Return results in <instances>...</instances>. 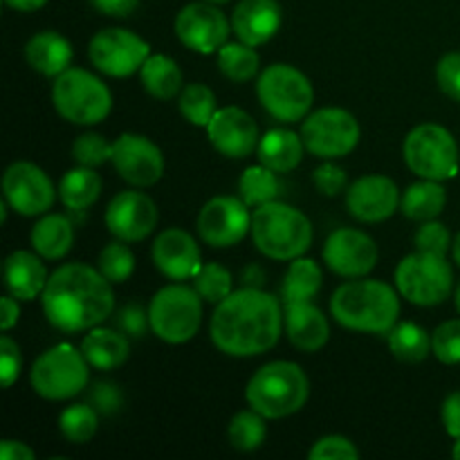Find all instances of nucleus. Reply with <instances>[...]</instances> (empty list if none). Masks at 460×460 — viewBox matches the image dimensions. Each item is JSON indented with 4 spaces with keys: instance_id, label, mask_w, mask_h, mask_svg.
I'll use <instances>...</instances> for the list:
<instances>
[{
    "instance_id": "f257e3e1",
    "label": "nucleus",
    "mask_w": 460,
    "mask_h": 460,
    "mask_svg": "<svg viewBox=\"0 0 460 460\" xmlns=\"http://www.w3.org/2000/svg\"><path fill=\"white\" fill-rule=\"evenodd\" d=\"M283 322L277 296L243 286L216 305L209 335L216 349L229 358H256L277 346Z\"/></svg>"
},
{
    "instance_id": "f03ea898",
    "label": "nucleus",
    "mask_w": 460,
    "mask_h": 460,
    "mask_svg": "<svg viewBox=\"0 0 460 460\" xmlns=\"http://www.w3.org/2000/svg\"><path fill=\"white\" fill-rule=\"evenodd\" d=\"M43 313L63 332H84L106 322L115 310L112 283L85 263L54 270L40 295Z\"/></svg>"
},
{
    "instance_id": "7ed1b4c3",
    "label": "nucleus",
    "mask_w": 460,
    "mask_h": 460,
    "mask_svg": "<svg viewBox=\"0 0 460 460\" xmlns=\"http://www.w3.org/2000/svg\"><path fill=\"white\" fill-rule=\"evenodd\" d=\"M331 314L340 326L371 335H389L398 323L400 292L377 279H355L335 290Z\"/></svg>"
},
{
    "instance_id": "20e7f679",
    "label": "nucleus",
    "mask_w": 460,
    "mask_h": 460,
    "mask_svg": "<svg viewBox=\"0 0 460 460\" xmlns=\"http://www.w3.org/2000/svg\"><path fill=\"white\" fill-rule=\"evenodd\" d=\"M310 382L304 368L295 362H270L261 367L247 382L245 398L254 411L270 420L288 418L308 402Z\"/></svg>"
},
{
    "instance_id": "39448f33",
    "label": "nucleus",
    "mask_w": 460,
    "mask_h": 460,
    "mask_svg": "<svg viewBox=\"0 0 460 460\" xmlns=\"http://www.w3.org/2000/svg\"><path fill=\"white\" fill-rule=\"evenodd\" d=\"M313 223L299 209L268 202L252 214V241L256 250L274 261H295L313 245Z\"/></svg>"
},
{
    "instance_id": "423d86ee",
    "label": "nucleus",
    "mask_w": 460,
    "mask_h": 460,
    "mask_svg": "<svg viewBox=\"0 0 460 460\" xmlns=\"http://www.w3.org/2000/svg\"><path fill=\"white\" fill-rule=\"evenodd\" d=\"M52 103L58 115L70 124L94 126L112 111L108 85L84 67H67L52 85Z\"/></svg>"
},
{
    "instance_id": "0eeeda50",
    "label": "nucleus",
    "mask_w": 460,
    "mask_h": 460,
    "mask_svg": "<svg viewBox=\"0 0 460 460\" xmlns=\"http://www.w3.org/2000/svg\"><path fill=\"white\" fill-rule=\"evenodd\" d=\"M148 319H151L153 335L160 337L166 344H187L198 335L202 323V296L196 288H187L182 283H171L148 304Z\"/></svg>"
},
{
    "instance_id": "6e6552de",
    "label": "nucleus",
    "mask_w": 460,
    "mask_h": 460,
    "mask_svg": "<svg viewBox=\"0 0 460 460\" xmlns=\"http://www.w3.org/2000/svg\"><path fill=\"white\" fill-rule=\"evenodd\" d=\"M259 102L274 119L295 124L308 117L314 102V90L308 76L295 66L274 63L265 67L256 84Z\"/></svg>"
},
{
    "instance_id": "1a4fd4ad",
    "label": "nucleus",
    "mask_w": 460,
    "mask_h": 460,
    "mask_svg": "<svg viewBox=\"0 0 460 460\" xmlns=\"http://www.w3.org/2000/svg\"><path fill=\"white\" fill-rule=\"evenodd\" d=\"M90 364L81 350L70 344H58L45 350L30 371V385L45 400H70L88 386Z\"/></svg>"
},
{
    "instance_id": "9d476101",
    "label": "nucleus",
    "mask_w": 460,
    "mask_h": 460,
    "mask_svg": "<svg viewBox=\"0 0 460 460\" xmlns=\"http://www.w3.org/2000/svg\"><path fill=\"white\" fill-rule=\"evenodd\" d=\"M395 288L400 296L413 305L431 308L449 299L454 288V272L447 256L416 252L400 261L395 268Z\"/></svg>"
},
{
    "instance_id": "9b49d317",
    "label": "nucleus",
    "mask_w": 460,
    "mask_h": 460,
    "mask_svg": "<svg viewBox=\"0 0 460 460\" xmlns=\"http://www.w3.org/2000/svg\"><path fill=\"white\" fill-rule=\"evenodd\" d=\"M402 153L407 166L418 178L443 182V180L454 178L458 173V144L445 126H416L404 139Z\"/></svg>"
},
{
    "instance_id": "f8f14e48",
    "label": "nucleus",
    "mask_w": 460,
    "mask_h": 460,
    "mask_svg": "<svg viewBox=\"0 0 460 460\" xmlns=\"http://www.w3.org/2000/svg\"><path fill=\"white\" fill-rule=\"evenodd\" d=\"M362 137L359 121L344 108H322L305 117L301 139L305 151L322 160H337L355 151Z\"/></svg>"
},
{
    "instance_id": "ddd939ff",
    "label": "nucleus",
    "mask_w": 460,
    "mask_h": 460,
    "mask_svg": "<svg viewBox=\"0 0 460 460\" xmlns=\"http://www.w3.org/2000/svg\"><path fill=\"white\" fill-rule=\"evenodd\" d=\"M88 57L99 72L121 79L142 70L144 61L151 57V48L135 31L124 27H106L93 36Z\"/></svg>"
},
{
    "instance_id": "4468645a",
    "label": "nucleus",
    "mask_w": 460,
    "mask_h": 460,
    "mask_svg": "<svg viewBox=\"0 0 460 460\" xmlns=\"http://www.w3.org/2000/svg\"><path fill=\"white\" fill-rule=\"evenodd\" d=\"M198 234L216 250L234 247L252 232L250 207L234 196H216L200 209L196 220Z\"/></svg>"
},
{
    "instance_id": "2eb2a0df",
    "label": "nucleus",
    "mask_w": 460,
    "mask_h": 460,
    "mask_svg": "<svg viewBox=\"0 0 460 460\" xmlns=\"http://www.w3.org/2000/svg\"><path fill=\"white\" fill-rule=\"evenodd\" d=\"M3 193L7 205L21 216H43L52 209L54 184L40 166L31 162H13L3 175Z\"/></svg>"
},
{
    "instance_id": "dca6fc26",
    "label": "nucleus",
    "mask_w": 460,
    "mask_h": 460,
    "mask_svg": "<svg viewBox=\"0 0 460 460\" xmlns=\"http://www.w3.org/2000/svg\"><path fill=\"white\" fill-rule=\"evenodd\" d=\"M232 21L214 3H189L175 16V36L198 54H214L227 43Z\"/></svg>"
},
{
    "instance_id": "f3484780",
    "label": "nucleus",
    "mask_w": 460,
    "mask_h": 460,
    "mask_svg": "<svg viewBox=\"0 0 460 460\" xmlns=\"http://www.w3.org/2000/svg\"><path fill=\"white\" fill-rule=\"evenodd\" d=\"M112 166L121 180L139 189L153 187L164 175L160 146L137 133H124L112 142Z\"/></svg>"
},
{
    "instance_id": "a211bd4d",
    "label": "nucleus",
    "mask_w": 460,
    "mask_h": 460,
    "mask_svg": "<svg viewBox=\"0 0 460 460\" xmlns=\"http://www.w3.org/2000/svg\"><path fill=\"white\" fill-rule=\"evenodd\" d=\"M323 263L344 279H362L377 265L376 241L353 227L335 229L323 243Z\"/></svg>"
},
{
    "instance_id": "6ab92c4d",
    "label": "nucleus",
    "mask_w": 460,
    "mask_h": 460,
    "mask_svg": "<svg viewBox=\"0 0 460 460\" xmlns=\"http://www.w3.org/2000/svg\"><path fill=\"white\" fill-rule=\"evenodd\" d=\"M207 135H209L211 146L229 160H243L252 155L261 142L256 121L236 106L218 108L207 126Z\"/></svg>"
},
{
    "instance_id": "aec40b11",
    "label": "nucleus",
    "mask_w": 460,
    "mask_h": 460,
    "mask_svg": "<svg viewBox=\"0 0 460 460\" xmlns=\"http://www.w3.org/2000/svg\"><path fill=\"white\" fill-rule=\"evenodd\" d=\"M157 225V207L146 193L121 191L106 209V227L124 243H139L153 234Z\"/></svg>"
},
{
    "instance_id": "412c9836",
    "label": "nucleus",
    "mask_w": 460,
    "mask_h": 460,
    "mask_svg": "<svg viewBox=\"0 0 460 460\" xmlns=\"http://www.w3.org/2000/svg\"><path fill=\"white\" fill-rule=\"evenodd\" d=\"M346 207L359 223H382L400 207V189L389 175H364L346 189Z\"/></svg>"
},
{
    "instance_id": "4be33fe9",
    "label": "nucleus",
    "mask_w": 460,
    "mask_h": 460,
    "mask_svg": "<svg viewBox=\"0 0 460 460\" xmlns=\"http://www.w3.org/2000/svg\"><path fill=\"white\" fill-rule=\"evenodd\" d=\"M153 263L171 281H189L202 268V254L196 238L178 227L164 229L153 243Z\"/></svg>"
},
{
    "instance_id": "5701e85b",
    "label": "nucleus",
    "mask_w": 460,
    "mask_h": 460,
    "mask_svg": "<svg viewBox=\"0 0 460 460\" xmlns=\"http://www.w3.org/2000/svg\"><path fill=\"white\" fill-rule=\"evenodd\" d=\"M283 12L279 0H241L234 7L232 30L238 40L259 48L281 30Z\"/></svg>"
},
{
    "instance_id": "b1692460",
    "label": "nucleus",
    "mask_w": 460,
    "mask_h": 460,
    "mask_svg": "<svg viewBox=\"0 0 460 460\" xmlns=\"http://www.w3.org/2000/svg\"><path fill=\"white\" fill-rule=\"evenodd\" d=\"M283 319H286V331L290 344L295 349L304 350V353H317L319 349L326 346L328 337H331L328 319L323 317V313L313 301L288 304Z\"/></svg>"
},
{
    "instance_id": "393cba45",
    "label": "nucleus",
    "mask_w": 460,
    "mask_h": 460,
    "mask_svg": "<svg viewBox=\"0 0 460 460\" xmlns=\"http://www.w3.org/2000/svg\"><path fill=\"white\" fill-rule=\"evenodd\" d=\"M48 270L36 252H12L4 261V286L18 301H34L48 286Z\"/></svg>"
},
{
    "instance_id": "a878e982",
    "label": "nucleus",
    "mask_w": 460,
    "mask_h": 460,
    "mask_svg": "<svg viewBox=\"0 0 460 460\" xmlns=\"http://www.w3.org/2000/svg\"><path fill=\"white\" fill-rule=\"evenodd\" d=\"M72 45L58 31H39L31 36L25 45V58L31 70H36L43 76H58L72 67Z\"/></svg>"
},
{
    "instance_id": "bb28decb",
    "label": "nucleus",
    "mask_w": 460,
    "mask_h": 460,
    "mask_svg": "<svg viewBox=\"0 0 460 460\" xmlns=\"http://www.w3.org/2000/svg\"><path fill=\"white\" fill-rule=\"evenodd\" d=\"M81 353L85 355L90 367L97 368V371H112L128 359L130 346L119 328L112 331V328L94 326L81 341Z\"/></svg>"
},
{
    "instance_id": "cd10ccee",
    "label": "nucleus",
    "mask_w": 460,
    "mask_h": 460,
    "mask_svg": "<svg viewBox=\"0 0 460 460\" xmlns=\"http://www.w3.org/2000/svg\"><path fill=\"white\" fill-rule=\"evenodd\" d=\"M30 243L40 259H66L75 245V223L63 214H43V218L31 227Z\"/></svg>"
},
{
    "instance_id": "c85d7f7f",
    "label": "nucleus",
    "mask_w": 460,
    "mask_h": 460,
    "mask_svg": "<svg viewBox=\"0 0 460 460\" xmlns=\"http://www.w3.org/2000/svg\"><path fill=\"white\" fill-rule=\"evenodd\" d=\"M305 144L301 135L292 133L288 128H272L261 137L259 148V162L268 169L277 171V173H288L295 171L301 164L304 157Z\"/></svg>"
},
{
    "instance_id": "c756f323",
    "label": "nucleus",
    "mask_w": 460,
    "mask_h": 460,
    "mask_svg": "<svg viewBox=\"0 0 460 460\" xmlns=\"http://www.w3.org/2000/svg\"><path fill=\"white\" fill-rule=\"evenodd\" d=\"M139 81L151 97L162 99V102L180 97V93H182V70L166 54L148 57L139 70Z\"/></svg>"
},
{
    "instance_id": "7c9ffc66",
    "label": "nucleus",
    "mask_w": 460,
    "mask_h": 460,
    "mask_svg": "<svg viewBox=\"0 0 460 460\" xmlns=\"http://www.w3.org/2000/svg\"><path fill=\"white\" fill-rule=\"evenodd\" d=\"M445 205H447V191L436 180H425L411 184L400 198V209L407 218L425 223V220H434L443 214Z\"/></svg>"
},
{
    "instance_id": "2f4dec72",
    "label": "nucleus",
    "mask_w": 460,
    "mask_h": 460,
    "mask_svg": "<svg viewBox=\"0 0 460 460\" xmlns=\"http://www.w3.org/2000/svg\"><path fill=\"white\" fill-rule=\"evenodd\" d=\"M102 178L90 166L67 171L58 182V198L70 211H85L102 196Z\"/></svg>"
},
{
    "instance_id": "473e14b6",
    "label": "nucleus",
    "mask_w": 460,
    "mask_h": 460,
    "mask_svg": "<svg viewBox=\"0 0 460 460\" xmlns=\"http://www.w3.org/2000/svg\"><path fill=\"white\" fill-rule=\"evenodd\" d=\"M322 290V268L310 259H295L283 277V304H304L313 301Z\"/></svg>"
},
{
    "instance_id": "72a5a7b5",
    "label": "nucleus",
    "mask_w": 460,
    "mask_h": 460,
    "mask_svg": "<svg viewBox=\"0 0 460 460\" xmlns=\"http://www.w3.org/2000/svg\"><path fill=\"white\" fill-rule=\"evenodd\" d=\"M389 349L398 359L409 364H418L429 358L431 335L422 326L411 322L395 323L389 335Z\"/></svg>"
},
{
    "instance_id": "f704fd0d",
    "label": "nucleus",
    "mask_w": 460,
    "mask_h": 460,
    "mask_svg": "<svg viewBox=\"0 0 460 460\" xmlns=\"http://www.w3.org/2000/svg\"><path fill=\"white\" fill-rule=\"evenodd\" d=\"M261 58L256 54V49L252 45L243 43H225L223 48L218 49V67L229 81L234 84H245V81H252L256 75H259Z\"/></svg>"
},
{
    "instance_id": "c9c22d12",
    "label": "nucleus",
    "mask_w": 460,
    "mask_h": 460,
    "mask_svg": "<svg viewBox=\"0 0 460 460\" xmlns=\"http://www.w3.org/2000/svg\"><path fill=\"white\" fill-rule=\"evenodd\" d=\"M238 191H241V200L256 209V207L277 200L281 193V182L277 178V171L263 164L250 166L238 180Z\"/></svg>"
},
{
    "instance_id": "e433bc0d",
    "label": "nucleus",
    "mask_w": 460,
    "mask_h": 460,
    "mask_svg": "<svg viewBox=\"0 0 460 460\" xmlns=\"http://www.w3.org/2000/svg\"><path fill=\"white\" fill-rule=\"evenodd\" d=\"M265 436H268L265 416L252 407L247 411H238L227 427L229 443L238 452H254L265 443Z\"/></svg>"
},
{
    "instance_id": "4c0bfd02",
    "label": "nucleus",
    "mask_w": 460,
    "mask_h": 460,
    "mask_svg": "<svg viewBox=\"0 0 460 460\" xmlns=\"http://www.w3.org/2000/svg\"><path fill=\"white\" fill-rule=\"evenodd\" d=\"M218 99H216V93L205 84H189L184 85L182 93H180L178 108L182 112L184 119L193 126H200V128H207L211 121V117L218 111Z\"/></svg>"
},
{
    "instance_id": "58836bf2",
    "label": "nucleus",
    "mask_w": 460,
    "mask_h": 460,
    "mask_svg": "<svg viewBox=\"0 0 460 460\" xmlns=\"http://www.w3.org/2000/svg\"><path fill=\"white\" fill-rule=\"evenodd\" d=\"M58 429L63 438L75 445H84L93 440L99 429V411L93 404H72L58 418Z\"/></svg>"
},
{
    "instance_id": "ea45409f",
    "label": "nucleus",
    "mask_w": 460,
    "mask_h": 460,
    "mask_svg": "<svg viewBox=\"0 0 460 460\" xmlns=\"http://www.w3.org/2000/svg\"><path fill=\"white\" fill-rule=\"evenodd\" d=\"M193 288L202 296V301L218 305L234 292L232 272L220 263H205L200 272L193 277Z\"/></svg>"
},
{
    "instance_id": "a19ab883",
    "label": "nucleus",
    "mask_w": 460,
    "mask_h": 460,
    "mask_svg": "<svg viewBox=\"0 0 460 460\" xmlns=\"http://www.w3.org/2000/svg\"><path fill=\"white\" fill-rule=\"evenodd\" d=\"M99 272L111 283H124L135 272V254L124 241L108 243L99 254Z\"/></svg>"
},
{
    "instance_id": "79ce46f5",
    "label": "nucleus",
    "mask_w": 460,
    "mask_h": 460,
    "mask_svg": "<svg viewBox=\"0 0 460 460\" xmlns=\"http://www.w3.org/2000/svg\"><path fill=\"white\" fill-rule=\"evenodd\" d=\"M72 157L79 166L97 169V166L112 160V144L106 142L99 133H84L72 144Z\"/></svg>"
},
{
    "instance_id": "37998d69",
    "label": "nucleus",
    "mask_w": 460,
    "mask_h": 460,
    "mask_svg": "<svg viewBox=\"0 0 460 460\" xmlns=\"http://www.w3.org/2000/svg\"><path fill=\"white\" fill-rule=\"evenodd\" d=\"M431 353L443 364H460V319L440 323L431 335Z\"/></svg>"
},
{
    "instance_id": "c03bdc74",
    "label": "nucleus",
    "mask_w": 460,
    "mask_h": 460,
    "mask_svg": "<svg viewBox=\"0 0 460 460\" xmlns=\"http://www.w3.org/2000/svg\"><path fill=\"white\" fill-rule=\"evenodd\" d=\"M416 250L418 252H429V254H440L447 256L449 247H452V236H449V229L445 227L438 220H425L422 227L416 232Z\"/></svg>"
},
{
    "instance_id": "a18cd8bd",
    "label": "nucleus",
    "mask_w": 460,
    "mask_h": 460,
    "mask_svg": "<svg viewBox=\"0 0 460 460\" xmlns=\"http://www.w3.org/2000/svg\"><path fill=\"white\" fill-rule=\"evenodd\" d=\"M310 460H355L359 449L344 436H323L313 445L308 454Z\"/></svg>"
},
{
    "instance_id": "49530a36",
    "label": "nucleus",
    "mask_w": 460,
    "mask_h": 460,
    "mask_svg": "<svg viewBox=\"0 0 460 460\" xmlns=\"http://www.w3.org/2000/svg\"><path fill=\"white\" fill-rule=\"evenodd\" d=\"M88 402L99 411V416H115L124 404V394L115 382H97L88 394Z\"/></svg>"
},
{
    "instance_id": "de8ad7c7",
    "label": "nucleus",
    "mask_w": 460,
    "mask_h": 460,
    "mask_svg": "<svg viewBox=\"0 0 460 460\" xmlns=\"http://www.w3.org/2000/svg\"><path fill=\"white\" fill-rule=\"evenodd\" d=\"M115 323L126 337L139 340L151 328V319H148V310H144L139 304H126L124 308L117 310Z\"/></svg>"
},
{
    "instance_id": "09e8293b",
    "label": "nucleus",
    "mask_w": 460,
    "mask_h": 460,
    "mask_svg": "<svg viewBox=\"0 0 460 460\" xmlns=\"http://www.w3.org/2000/svg\"><path fill=\"white\" fill-rule=\"evenodd\" d=\"M436 81L440 90L454 102H460V52H449L436 66Z\"/></svg>"
},
{
    "instance_id": "8fccbe9b",
    "label": "nucleus",
    "mask_w": 460,
    "mask_h": 460,
    "mask_svg": "<svg viewBox=\"0 0 460 460\" xmlns=\"http://www.w3.org/2000/svg\"><path fill=\"white\" fill-rule=\"evenodd\" d=\"M21 349H18L16 341L9 335L0 337V382H3L4 389L13 385L21 376Z\"/></svg>"
},
{
    "instance_id": "3c124183",
    "label": "nucleus",
    "mask_w": 460,
    "mask_h": 460,
    "mask_svg": "<svg viewBox=\"0 0 460 460\" xmlns=\"http://www.w3.org/2000/svg\"><path fill=\"white\" fill-rule=\"evenodd\" d=\"M313 182L319 193L332 198V196H340L341 191H346V187H349V175H346V171L341 169V166L332 164V162L328 160L326 164H322L317 171H314Z\"/></svg>"
},
{
    "instance_id": "603ef678",
    "label": "nucleus",
    "mask_w": 460,
    "mask_h": 460,
    "mask_svg": "<svg viewBox=\"0 0 460 460\" xmlns=\"http://www.w3.org/2000/svg\"><path fill=\"white\" fill-rule=\"evenodd\" d=\"M94 9L103 16H112V18H126L130 13L137 12L139 0H90Z\"/></svg>"
},
{
    "instance_id": "864d4df0",
    "label": "nucleus",
    "mask_w": 460,
    "mask_h": 460,
    "mask_svg": "<svg viewBox=\"0 0 460 460\" xmlns=\"http://www.w3.org/2000/svg\"><path fill=\"white\" fill-rule=\"evenodd\" d=\"M443 425L452 438H460V391H454L443 402Z\"/></svg>"
},
{
    "instance_id": "5fc2aeb1",
    "label": "nucleus",
    "mask_w": 460,
    "mask_h": 460,
    "mask_svg": "<svg viewBox=\"0 0 460 460\" xmlns=\"http://www.w3.org/2000/svg\"><path fill=\"white\" fill-rule=\"evenodd\" d=\"M18 319H21V308H18L16 296H3V301H0V328L4 332L12 331L18 323Z\"/></svg>"
},
{
    "instance_id": "6e6d98bb",
    "label": "nucleus",
    "mask_w": 460,
    "mask_h": 460,
    "mask_svg": "<svg viewBox=\"0 0 460 460\" xmlns=\"http://www.w3.org/2000/svg\"><path fill=\"white\" fill-rule=\"evenodd\" d=\"M0 458L3 460H34V452L21 440H3L0 445Z\"/></svg>"
},
{
    "instance_id": "4d7b16f0",
    "label": "nucleus",
    "mask_w": 460,
    "mask_h": 460,
    "mask_svg": "<svg viewBox=\"0 0 460 460\" xmlns=\"http://www.w3.org/2000/svg\"><path fill=\"white\" fill-rule=\"evenodd\" d=\"M241 281H243V286H245V288H261V286H263V281H265L263 270H261L259 265H247V268L243 270Z\"/></svg>"
},
{
    "instance_id": "13d9d810",
    "label": "nucleus",
    "mask_w": 460,
    "mask_h": 460,
    "mask_svg": "<svg viewBox=\"0 0 460 460\" xmlns=\"http://www.w3.org/2000/svg\"><path fill=\"white\" fill-rule=\"evenodd\" d=\"M4 3L12 9H16V12H36V9L43 7L48 0H4Z\"/></svg>"
},
{
    "instance_id": "bf43d9fd",
    "label": "nucleus",
    "mask_w": 460,
    "mask_h": 460,
    "mask_svg": "<svg viewBox=\"0 0 460 460\" xmlns=\"http://www.w3.org/2000/svg\"><path fill=\"white\" fill-rule=\"evenodd\" d=\"M452 256H454V263L460 268V232L456 234V238H454L452 243Z\"/></svg>"
},
{
    "instance_id": "052dcab7",
    "label": "nucleus",
    "mask_w": 460,
    "mask_h": 460,
    "mask_svg": "<svg viewBox=\"0 0 460 460\" xmlns=\"http://www.w3.org/2000/svg\"><path fill=\"white\" fill-rule=\"evenodd\" d=\"M452 456L460 460V438H456V445H454V449H452Z\"/></svg>"
},
{
    "instance_id": "680f3d73",
    "label": "nucleus",
    "mask_w": 460,
    "mask_h": 460,
    "mask_svg": "<svg viewBox=\"0 0 460 460\" xmlns=\"http://www.w3.org/2000/svg\"><path fill=\"white\" fill-rule=\"evenodd\" d=\"M456 308H458V313H460V286H458V290H456Z\"/></svg>"
},
{
    "instance_id": "e2e57ef3",
    "label": "nucleus",
    "mask_w": 460,
    "mask_h": 460,
    "mask_svg": "<svg viewBox=\"0 0 460 460\" xmlns=\"http://www.w3.org/2000/svg\"><path fill=\"white\" fill-rule=\"evenodd\" d=\"M207 3H214V4H223V3H229V0H207Z\"/></svg>"
}]
</instances>
